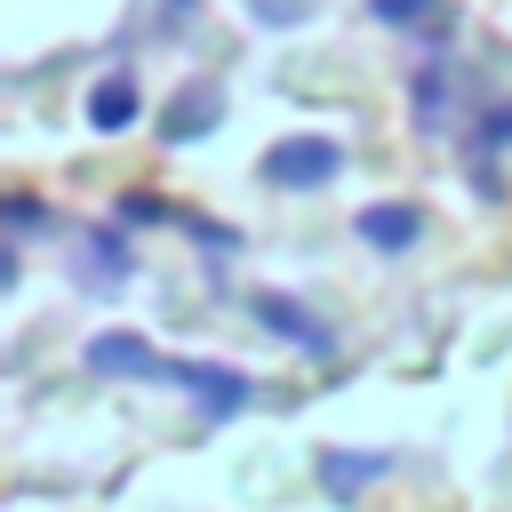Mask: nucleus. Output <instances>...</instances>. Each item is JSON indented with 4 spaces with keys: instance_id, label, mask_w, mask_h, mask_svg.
Here are the masks:
<instances>
[{
    "instance_id": "5",
    "label": "nucleus",
    "mask_w": 512,
    "mask_h": 512,
    "mask_svg": "<svg viewBox=\"0 0 512 512\" xmlns=\"http://www.w3.org/2000/svg\"><path fill=\"white\" fill-rule=\"evenodd\" d=\"M136 112H144V96H136V80H128V72H104V80L88 88V128H96V136H120Z\"/></svg>"
},
{
    "instance_id": "13",
    "label": "nucleus",
    "mask_w": 512,
    "mask_h": 512,
    "mask_svg": "<svg viewBox=\"0 0 512 512\" xmlns=\"http://www.w3.org/2000/svg\"><path fill=\"white\" fill-rule=\"evenodd\" d=\"M168 8H200V0H168Z\"/></svg>"
},
{
    "instance_id": "6",
    "label": "nucleus",
    "mask_w": 512,
    "mask_h": 512,
    "mask_svg": "<svg viewBox=\"0 0 512 512\" xmlns=\"http://www.w3.org/2000/svg\"><path fill=\"white\" fill-rule=\"evenodd\" d=\"M72 272H80L88 288H120V280H128V248H120L112 232H80V248H72Z\"/></svg>"
},
{
    "instance_id": "7",
    "label": "nucleus",
    "mask_w": 512,
    "mask_h": 512,
    "mask_svg": "<svg viewBox=\"0 0 512 512\" xmlns=\"http://www.w3.org/2000/svg\"><path fill=\"white\" fill-rule=\"evenodd\" d=\"M256 320L272 328V336H288V344H304V352H328V328L320 320H304L288 296H256Z\"/></svg>"
},
{
    "instance_id": "9",
    "label": "nucleus",
    "mask_w": 512,
    "mask_h": 512,
    "mask_svg": "<svg viewBox=\"0 0 512 512\" xmlns=\"http://www.w3.org/2000/svg\"><path fill=\"white\" fill-rule=\"evenodd\" d=\"M384 472H392V456H336V448L320 456V480H328L336 496H352L360 480H384Z\"/></svg>"
},
{
    "instance_id": "8",
    "label": "nucleus",
    "mask_w": 512,
    "mask_h": 512,
    "mask_svg": "<svg viewBox=\"0 0 512 512\" xmlns=\"http://www.w3.org/2000/svg\"><path fill=\"white\" fill-rule=\"evenodd\" d=\"M208 128H216V88H200V96L184 88V96L168 104V128H160V136H168V144H192V136H208Z\"/></svg>"
},
{
    "instance_id": "1",
    "label": "nucleus",
    "mask_w": 512,
    "mask_h": 512,
    "mask_svg": "<svg viewBox=\"0 0 512 512\" xmlns=\"http://www.w3.org/2000/svg\"><path fill=\"white\" fill-rule=\"evenodd\" d=\"M344 168V144L336 136H280L272 152H264V184H280V192H312V184H328Z\"/></svg>"
},
{
    "instance_id": "3",
    "label": "nucleus",
    "mask_w": 512,
    "mask_h": 512,
    "mask_svg": "<svg viewBox=\"0 0 512 512\" xmlns=\"http://www.w3.org/2000/svg\"><path fill=\"white\" fill-rule=\"evenodd\" d=\"M88 368H96V376H168L176 360H160L144 336H120V328H104V336L88 344Z\"/></svg>"
},
{
    "instance_id": "10",
    "label": "nucleus",
    "mask_w": 512,
    "mask_h": 512,
    "mask_svg": "<svg viewBox=\"0 0 512 512\" xmlns=\"http://www.w3.org/2000/svg\"><path fill=\"white\" fill-rule=\"evenodd\" d=\"M368 16L376 24H416V16H432V0H368Z\"/></svg>"
},
{
    "instance_id": "2",
    "label": "nucleus",
    "mask_w": 512,
    "mask_h": 512,
    "mask_svg": "<svg viewBox=\"0 0 512 512\" xmlns=\"http://www.w3.org/2000/svg\"><path fill=\"white\" fill-rule=\"evenodd\" d=\"M168 384H184L208 416H240V408L256 400V384H248L240 368H224V360H176V368H168Z\"/></svg>"
},
{
    "instance_id": "11",
    "label": "nucleus",
    "mask_w": 512,
    "mask_h": 512,
    "mask_svg": "<svg viewBox=\"0 0 512 512\" xmlns=\"http://www.w3.org/2000/svg\"><path fill=\"white\" fill-rule=\"evenodd\" d=\"M304 8H312V0H248L256 24H304Z\"/></svg>"
},
{
    "instance_id": "4",
    "label": "nucleus",
    "mask_w": 512,
    "mask_h": 512,
    "mask_svg": "<svg viewBox=\"0 0 512 512\" xmlns=\"http://www.w3.org/2000/svg\"><path fill=\"white\" fill-rule=\"evenodd\" d=\"M360 240L384 248V256H400V248L424 240V208H408V200H376V208H360Z\"/></svg>"
},
{
    "instance_id": "12",
    "label": "nucleus",
    "mask_w": 512,
    "mask_h": 512,
    "mask_svg": "<svg viewBox=\"0 0 512 512\" xmlns=\"http://www.w3.org/2000/svg\"><path fill=\"white\" fill-rule=\"evenodd\" d=\"M496 144H512V104H504V112H488V152H496Z\"/></svg>"
}]
</instances>
